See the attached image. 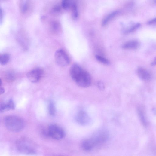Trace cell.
<instances>
[{
  "label": "cell",
  "instance_id": "cell-11",
  "mask_svg": "<svg viewBox=\"0 0 156 156\" xmlns=\"http://www.w3.org/2000/svg\"><path fill=\"white\" fill-rule=\"evenodd\" d=\"M140 46L139 42L136 40L128 41L123 44L122 48L124 49L135 50L138 48Z\"/></svg>",
  "mask_w": 156,
  "mask_h": 156
},
{
  "label": "cell",
  "instance_id": "cell-15",
  "mask_svg": "<svg viewBox=\"0 0 156 156\" xmlns=\"http://www.w3.org/2000/svg\"><path fill=\"white\" fill-rule=\"evenodd\" d=\"M71 7L72 9L73 19L74 20H77L79 17V14L78 5L75 1H72Z\"/></svg>",
  "mask_w": 156,
  "mask_h": 156
},
{
  "label": "cell",
  "instance_id": "cell-13",
  "mask_svg": "<svg viewBox=\"0 0 156 156\" xmlns=\"http://www.w3.org/2000/svg\"><path fill=\"white\" fill-rule=\"evenodd\" d=\"M119 13V11H115L107 15L102 21V26H106L111 20L117 16Z\"/></svg>",
  "mask_w": 156,
  "mask_h": 156
},
{
  "label": "cell",
  "instance_id": "cell-30",
  "mask_svg": "<svg viewBox=\"0 0 156 156\" xmlns=\"http://www.w3.org/2000/svg\"><path fill=\"white\" fill-rule=\"evenodd\" d=\"M153 112L154 113H155V114H156V109H153Z\"/></svg>",
  "mask_w": 156,
  "mask_h": 156
},
{
  "label": "cell",
  "instance_id": "cell-6",
  "mask_svg": "<svg viewBox=\"0 0 156 156\" xmlns=\"http://www.w3.org/2000/svg\"><path fill=\"white\" fill-rule=\"evenodd\" d=\"M16 147L18 151L22 153L29 154H34L36 153L35 149L24 141L17 142Z\"/></svg>",
  "mask_w": 156,
  "mask_h": 156
},
{
  "label": "cell",
  "instance_id": "cell-4",
  "mask_svg": "<svg viewBox=\"0 0 156 156\" xmlns=\"http://www.w3.org/2000/svg\"><path fill=\"white\" fill-rule=\"evenodd\" d=\"M109 138L108 132L105 130H102L97 132L90 138L95 147L106 142Z\"/></svg>",
  "mask_w": 156,
  "mask_h": 156
},
{
  "label": "cell",
  "instance_id": "cell-12",
  "mask_svg": "<svg viewBox=\"0 0 156 156\" xmlns=\"http://www.w3.org/2000/svg\"><path fill=\"white\" fill-rule=\"evenodd\" d=\"M138 115L142 125L145 127L148 126V122L145 113L143 109L141 107H139L137 109Z\"/></svg>",
  "mask_w": 156,
  "mask_h": 156
},
{
  "label": "cell",
  "instance_id": "cell-24",
  "mask_svg": "<svg viewBox=\"0 0 156 156\" xmlns=\"http://www.w3.org/2000/svg\"><path fill=\"white\" fill-rule=\"evenodd\" d=\"M52 10L53 13H58L60 11L61 8L59 5H57L54 7Z\"/></svg>",
  "mask_w": 156,
  "mask_h": 156
},
{
  "label": "cell",
  "instance_id": "cell-5",
  "mask_svg": "<svg viewBox=\"0 0 156 156\" xmlns=\"http://www.w3.org/2000/svg\"><path fill=\"white\" fill-rule=\"evenodd\" d=\"M56 62L59 66L62 67L65 66L70 63L69 58L63 49L57 50L55 54Z\"/></svg>",
  "mask_w": 156,
  "mask_h": 156
},
{
  "label": "cell",
  "instance_id": "cell-31",
  "mask_svg": "<svg viewBox=\"0 0 156 156\" xmlns=\"http://www.w3.org/2000/svg\"><path fill=\"white\" fill-rule=\"evenodd\" d=\"M154 2L156 3V0H154Z\"/></svg>",
  "mask_w": 156,
  "mask_h": 156
},
{
  "label": "cell",
  "instance_id": "cell-8",
  "mask_svg": "<svg viewBox=\"0 0 156 156\" xmlns=\"http://www.w3.org/2000/svg\"><path fill=\"white\" fill-rule=\"evenodd\" d=\"M43 71L42 69L36 68L28 72L27 74V77L31 82L35 83L40 80L43 75Z\"/></svg>",
  "mask_w": 156,
  "mask_h": 156
},
{
  "label": "cell",
  "instance_id": "cell-9",
  "mask_svg": "<svg viewBox=\"0 0 156 156\" xmlns=\"http://www.w3.org/2000/svg\"><path fill=\"white\" fill-rule=\"evenodd\" d=\"M137 73L140 78L144 81H149L151 78L150 73L145 69L140 67L137 70Z\"/></svg>",
  "mask_w": 156,
  "mask_h": 156
},
{
  "label": "cell",
  "instance_id": "cell-3",
  "mask_svg": "<svg viewBox=\"0 0 156 156\" xmlns=\"http://www.w3.org/2000/svg\"><path fill=\"white\" fill-rule=\"evenodd\" d=\"M47 130L49 136L56 140L62 139L65 136V133L63 129L56 124L50 125Z\"/></svg>",
  "mask_w": 156,
  "mask_h": 156
},
{
  "label": "cell",
  "instance_id": "cell-19",
  "mask_svg": "<svg viewBox=\"0 0 156 156\" xmlns=\"http://www.w3.org/2000/svg\"><path fill=\"white\" fill-rule=\"evenodd\" d=\"M5 78L7 81L12 82L15 80V75L12 72H8L5 75Z\"/></svg>",
  "mask_w": 156,
  "mask_h": 156
},
{
  "label": "cell",
  "instance_id": "cell-26",
  "mask_svg": "<svg viewBox=\"0 0 156 156\" xmlns=\"http://www.w3.org/2000/svg\"><path fill=\"white\" fill-rule=\"evenodd\" d=\"M148 23L149 25H152L156 24V17L152 19L149 21Z\"/></svg>",
  "mask_w": 156,
  "mask_h": 156
},
{
  "label": "cell",
  "instance_id": "cell-16",
  "mask_svg": "<svg viewBox=\"0 0 156 156\" xmlns=\"http://www.w3.org/2000/svg\"><path fill=\"white\" fill-rule=\"evenodd\" d=\"M141 26V24L139 23L132 24L128 28L124 29L123 32L125 34L132 32L139 29Z\"/></svg>",
  "mask_w": 156,
  "mask_h": 156
},
{
  "label": "cell",
  "instance_id": "cell-14",
  "mask_svg": "<svg viewBox=\"0 0 156 156\" xmlns=\"http://www.w3.org/2000/svg\"><path fill=\"white\" fill-rule=\"evenodd\" d=\"M83 149L85 151H90L93 150L95 147L90 139L84 140L83 142L81 145Z\"/></svg>",
  "mask_w": 156,
  "mask_h": 156
},
{
  "label": "cell",
  "instance_id": "cell-1",
  "mask_svg": "<svg viewBox=\"0 0 156 156\" xmlns=\"http://www.w3.org/2000/svg\"><path fill=\"white\" fill-rule=\"evenodd\" d=\"M70 73L72 78L79 86L85 88L91 85L92 79L90 75L78 65L73 64L70 68Z\"/></svg>",
  "mask_w": 156,
  "mask_h": 156
},
{
  "label": "cell",
  "instance_id": "cell-2",
  "mask_svg": "<svg viewBox=\"0 0 156 156\" xmlns=\"http://www.w3.org/2000/svg\"><path fill=\"white\" fill-rule=\"evenodd\" d=\"M4 124L9 131L18 132L21 131L25 127L24 120L20 117L14 115L7 116L4 119Z\"/></svg>",
  "mask_w": 156,
  "mask_h": 156
},
{
  "label": "cell",
  "instance_id": "cell-10",
  "mask_svg": "<svg viewBox=\"0 0 156 156\" xmlns=\"http://www.w3.org/2000/svg\"><path fill=\"white\" fill-rule=\"evenodd\" d=\"M15 104L12 99H10L7 103H1L0 104V111L1 112L8 110L14 109Z\"/></svg>",
  "mask_w": 156,
  "mask_h": 156
},
{
  "label": "cell",
  "instance_id": "cell-21",
  "mask_svg": "<svg viewBox=\"0 0 156 156\" xmlns=\"http://www.w3.org/2000/svg\"><path fill=\"white\" fill-rule=\"evenodd\" d=\"M96 58L99 62L103 64L108 65L110 63V62L108 59L100 55H96Z\"/></svg>",
  "mask_w": 156,
  "mask_h": 156
},
{
  "label": "cell",
  "instance_id": "cell-23",
  "mask_svg": "<svg viewBox=\"0 0 156 156\" xmlns=\"http://www.w3.org/2000/svg\"><path fill=\"white\" fill-rule=\"evenodd\" d=\"M96 85L100 90H104L105 86L103 83L102 82L99 81L97 82Z\"/></svg>",
  "mask_w": 156,
  "mask_h": 156
},
{
  "label": "cell",
  "instance_id": "cell-18",
  "mask_svg": "<svg viewBox=\"0 0 156 156\" xmlns=\"http://www.w3.org/2000/svg\"><path fill=\"white\" fill-rule=\"evenodd\" d=\"M10 60V56L7 54H3L0 56V64L4 65L7 64Z\"/></svg>",
  "mask_w": 156,
  "mask_h": 156
},
{
  "label": "cell",
  "instance_id": "cell-29",
  "mask_svg": "<svg viewBox=\"0 0 156 156\" xmlns=\"http://www.w3.org/2000/svg\"><path fill=\"white\" fill-rule=\"evenodd\" d=\"M151 65L152 66L156 65V57H155L151 63Z\"/></svg>",
  "mask_w": 156,
  "mask_h": 156
},
{
  "label": "cell",
  "instance_id": "cell-7",
  "mask_svg": "<svg viewBox=\"0 0 156 156\" xmlns=\"http://www.w3.org/2000/svg\"><path fill=\"white\" fill-rule=\"evenodd\" d=\"M75 119L79 124L86 126L90 124L91 119L87 113L83 110H80L77 113Z\"/></svg>",
  "mask_w": 156,
  "mask_h": 156
},
{
  "label": "cell",
  "instance_id": "cell-28",
  "mask_svg": "<svg viewBox=\"0 0 156 156\" xmlns=\"http://www.w3.org/2000/svg\"><path fill=\"white\" fill-rule=\"evenodd\" d=\"M5 92V90L4 88L2 87V86H1V88H0V93L1 94H3Z\"/></svg>",
  "mask_w": 156,
  "mask_h": 156
},
{
  "label": "cell",
  "instance_id": "cell-27",
  "mask_svg": "<svg viewBox=\"0 0 156 156\" xmlns=\"http://www.w3.org/2000/svg\"><path fill=\"white\" fill-rule=\"evenodd\" d=\"M3 12L2 11V10L1 8L0 9V22H1V24L2 23V17H3Z\"/></svg>",
  "mask_w": 156,
  "mask_h": 156
},
{
  "label": "cell",
  "instance_id": "cell-17",
  "mask_svg": "<svg viewBox=\"0 0 156 156\" xmlns=\"http://www.w3.org/2000/svg\"><path fill=\"white\" fill-rule=\"evenodd\" d=\"M48 108L50 115L52 116H55L56 113V108L53 101H51L49 102Z\"/></svg>",
  "mask_w": 156,
  "mask_h": 156
},
{
  "label": "cell",
  "instance_id": "cell-20",
  "mask_svg": "<svg viewBox=\"0 0 156 156\" xmlns=\"http://www.w3.org/2000/svg\"><path fill=\"white\" fill-rule=\"evenodd\" d=\"M72 2L71 0H62V7L64 10H68L71 7Z\"/></svg>",
  "mask_w": 156,
  "mask_h": 156
},
{
  "label": "cell",
  "instance_id": "cell-22",
  "mask_svg": "<svg viewBox=\"0 0 156 156\" xmlns=\"http://www.w3.org/2000/svg\"><path fill=\"white\" fill-rule=\"evenodd\" d=\"M51 28L53 32L54 33H57L59 29L60 26L57 21H53L51 23Z\"/></svg>",
  "mask_w": 156,
  "mask_h": 156
},
{
  "label": "cell",
  "instance_id": "cell-25",
  "mask_svg": "<svg viewBox=\"0 0 156 156\" xmlns=\"http://www.w3.org/2000/svg\"><path fill=\"white\" fill-rule=\"evenodd\" d=\"M28 8V5L26 3L23 4L22 7L21 11L23 13L26 12Z\"/></svg>",
  "mask_w": 156,
  "mask_h": 156
}]
</instances>
